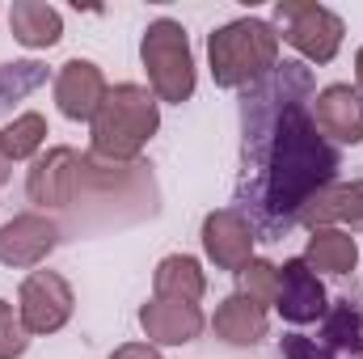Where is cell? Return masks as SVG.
Segmentation results:
<instances>
[{
    "label": "cell",
    "instance_id": "1",
    "mask_svg": "<svg viewBox=\"0 0 363 359\" xmlns=\"http://www.w3.org/2000/svg\"><path fill=\"white\" fill-rule=\"evenodd\" d=\"M338 157L334 148L317 136V123L308 118L304 106H287L271 144V174H267V207L271 211H300L317 190L334 182Z\"/></svg>",
    "mask_w": 363,
    "mask_h": 359
},
{
    "label": "cell",
    "instance_id": "2",
    "mask_svg": "<svg viewBox=\"0 0 363 359\" xmlns=\"http://www.w3.org/2000/svg\"><path fill=\"white\" fill-rule=\"evenodd\" d=\"M157 131H161L157 93L135 85V81H123V85H110L97 118L89 123V153L93 161L131 165Z\"/></svg>",
    "mask_w": 363,
    "mask_h": 359
},
{
    "label": "cell",
    "instance_id": "3",
    "mask_svg": "<svg viewBox=\"0 0 363 359\" xmlns=\"http://www.w3.org/2000/svg\"><path fill=\"white\" fill-rule=\"evenodd\" d=\"M279 26L267 17H233L207 34V64L220 89H245L279 68Z\"/></svg>",
    "mask_w": 363,
    "mask_h": 359
},
{
    "label": "cell",
    "instance_id": "4",
    "mask_svg": "<svg viewBox=\"0 0 363 359\" xmlns=\"http://www.w3.org/2000/svg\"><path fill=\"white\" fill-rule=\"evenodd\" d=\"M140 60L148 72V89L157 93V101L186 106L194 97L199 72H194V51H190V34L174 17H157L144 26L140 38Z\"/></svg>",
    "mask_w": 363,
    "mask_h": 359
},
{
    "label": "cell",
    "instance_id": "5",
    "mask_svg": "<svg viewBox=\"0 0 363 359\" xmlns=\"http://www.w3.org/2000/svg\"><path fill=\"white\" fill-rule=\"evenodd\" d=\"M274 21L283 26L279 38L291 51H300L308 64H330L342 51L347 21L334 9H325V4H313V0H279L274 4Z\"/></svg>",
    "mask_w": 363,
    "mask_h": 359
},
{
    "label": "cell",
    "instance_id": "6",
    "mask_svg": "<svg viewBox=\"0 0 363 359\" xmlns=\"http://www.w3.org/2000/svg\"><path fill=\"white\" fill-rule=\"evenodd\" d=\"M17 313L34 338L60 334L77 313V292L60 270H30L17 287Z\"/></svg>",
    "mask_w": 363,
    "mask_h": 359
},
{
    "label": "cell",
    "instance_id": "7",
    "mask_svg": "<svg viewBox=\"0 0 363 359\" xmlns=\"http://www.w3.org/2000/svg\"><path fill=\"white\" fill-rule=\"evenodd\" d=\"M81 182H85V157L68 144H55L47 153H38L26 170V194L30 203H38L43 211L47 207H72L77 194H81Z\"/></svg>",
    "mask_w": 363,
    "mask_h": 359
},
{
    "label": "cell",
    "instance_id": "8",
    "mask_svg": "<svg viewBox=\"0 0 363 359\" xmlns=\"http://www.w3.org/2000/svg\"><path fill=\"white\" fill-rule=\"evenodd\" d=\"M60 245V224L47 211H21L0 224V267L34 270Z\"/></svg>",
    "mask_w": 363,
    "mask_h": 359
},
{
    "label": "cell",
    "instance_id": "9",
    "mask_svg": "<svg viewBox=\"0 0 363 359\" xmlns=\"http://www.w3.org/2000/svg\"><path fill=\"white\" fill-rule=\"evenodd\" d=\"M199 241H203V254L216 263L220 270H241L254 263V224L237 211V207H216L203 216V228H199Z\"/></svg>",
    "mask_w": 363,
    "mask_h": 359
},
{
    "label": "cell",
    "instance_id": "10",
    "mask_svg": "<svg viewBox=\"0 0 363 359\" xmlns=\"http://www.w3.org/2000/svg\"><path fill=\"white\" fill-rule=\"evenodd\" d=\"M274 309L283 321L291 326H308V321H321L330 313V296H325V283L321 275L308 267L304 258H287L279 267V296H274Z\"/></svg>",
    "mask_w": 363,
    "mask_h": 359
},
{
    "label": "cell",
    "instance_id": "11",
    "mask_svg": "<svg viewBox=\"0 0 363 359\" xmlns=\"http://www.w3.org/2000/svg\"><path fill=\"white\" fill-rule=\"evenodd\" d=\"M55 106H60V114L64 118H72V123H93L97 118V110H101V101H106V93H110V81H106V72L93 64V60H68L60 72H55Z\"/></svg>",
    "mask_w": 363,
    "mask_h": 359
},
{
    "label": "cell",
    "instance_id": "12",
    "mask_svg": "<svg viewBox=\"0 0 363 359\" xmlns=\"http://www.w3.org/2000/svg\"><path fill=\"white\" fill-rule=\"evenodd\" d=\"M140 330L152 347H190L207 330V317H203L199 304L152 296V300L140 304Z\"/></svg>",
    "mask_w": 363,
    "mask_h": 359
},
{
    "label": "cell",
    "instance_id": "13",
    "mask_svg": "<svg viewBox=\"0 0 363 359\" xmlns=\"http://www.w3.org/2000/svg\"><path fill=\"white\" fill-rule=\"evenodd\" d=\"M296 220L313 233V228H347V233H363V178L355 182H330L325 190H317Z\"/></svg>",
    "mask_w": 363,
    "mask_h": 359
},
{
    "label": "cell",
    "instance_id": "14",
    "mask_svg": "<svg viewBox=\"0 0 363 359\" xmlns=\"http://www.w3.org/2000/svg\"><path fill=\"white\" fill-rule=\"evenodd\" d=\"M313 123L338 144H363V93L355 85H342V81L317 89Z\"/></svg>",
    "mask_w": 363,
    "mask_h": 359
},
{
    "label": "cell",
    "instance_id": "15",
    "mask_svg": "<svg viewBox=\"0 0 363 359\" xmlns=\"http://www.w3.org/2000/svg\"><path fill=\"white\" fill-rule=\"evenodd\" d=\"M211 330L216 338H224L228 347H258L267 334H271V309H262L258 300L233 292L216 304V317H211Z\"/></svg>",
    "mask_w": 363,
    "mask_h": 359
},
{
    "label": "cell",
    "instance_id": "16",
    "mask_svg": "<svg viewBox=\"0 0 363 359\" xmlns=\"http://www.w3.org/2000/svg\"><path fill=\"white\" fill-rule=\"evenodd\" d=\"M9 30L21 47L30 51H51L64 38V13L43 0H13L9 9Z\"/></svg>",
    "mask_w": 363,
    "mask_h": 359
},
{
    "label": "cell",
    "instance_id": "17",
    "mask_svg": "<svg viewBox=\"0 0 363 359\" xmlns=\"http://www.w3.org/2000/svg\"><path fill=\"white\" fill-rule=\"evenodd\" d=\"M152 296L199 304V300L207 296L203 263H199L194 254H165V258L157 263V270H152Z\"/></svg>",
    "mask_w": 363,
    "mask_h": 359
},
{
    "label": "cell",
    "instance_id": "18",
    "mask_svg": "<svg viewBox=\"0 0 363 359\" xmlns=\"http://www.w3.org/2000/svg\"><path fill=\"white\" fill-rule=\"evenodd\" d=\"M300 258L321 275H351L359 267V241L347 228H313Z\"/></svg>",
    "mask_w": 363,
    "mask_h": 359
},
{
    "label": "cell",
    "instance_id": "19",
    "mask_svg": "<svg viewBox=\"0 0 363 359\" xmlns=\"http://www.w3.org/2000/svg\"><path fill=\"white\" fill-rule=\"evenodd\" d=\"M47 136H51L47 114H38V110H21L17 118H9V123L0 127V153H4L9 161H34V157L43 153Z\"/></svg>",
    "mask_w": 363,
    "mask_h": 359
},
{
    "label": "cell",
    "instance_id": "20",
    "mask_svg": "<svg viewBox=\"0 0 363 359\" xmlns=\"http://www.w3.org/2000/svg\"><path fill=\"white\" fill-rule=\"evenodd\" d=\"M47 85V64L38 60H13V64H0V110L30 97L34 89Z\"/></svg>",
    "mask_w": 363,
    "mask_h": 359
},
{
    "label": "cell",
    "instance_id": "21",
    "mask_svg": "<svg viewBox=\"0 0 363 359\" xmlns=\"http://www.w3.org/2000/svg\"><path fill=\"white\" fill-rule=\"evenodd\" d=\"M237 279H241V287H237L241 296L258 300L262 309H271V304H274V296H279V267H274V263H267V258H254V263L241 270Z\"/></svg>",
    "mask_w": 363,
    "mask_h": 359
},
{
    "label": "cell",
    "instance_id": "22",
    "mask_svg": "<svg viewBox=\"0 0 363 359\" xmlns=\"http://www.w3.org/2000/svg\"><path fill=\"white\" fill-rule=\"evenodd\" d=\"M30 338H34V334L26 330L17 304L0 300V359H21L30 351Z\"/></svg>",
    "mask_w": 363,
    "mask_h": 359
},
{
    "label": "cell",
    "instance_id": "23",
    "mask_svg": "<svg viewBox=\"0 0 363 359\" xmlns=\"http://www.w3.org/2000/svg\"><path fill=\"white\" fill-rule=\"evenodd\" d=\"M325 338L330 347H363V317L351 309V304H338L325 313Z\"/></svg>",
    "mask_w": 363,
    "mask_h": 359
},
{
    "label": "cell",
    "instance_id": "24",
    "mask_svg": "<svg viewBox=\"0 0 363 359\" xmlns=\"http://www.w3.org/2000/svg\"><path fill=\"white\" fill-rule=\"evenodd\" d=\"M283 359H338L330 347H321L317 338L304 334H283Z\"/></svg>",
    "mask_w": 363,
    "mask_h": 359
},
{
    "label": "cell",
    "instance_id": "25",
    "mask_svg": "<svg viewBox=\"0 0 363 359\" xmlns=\"http://www.w3.org/2000/svg\"><path fill=\"white\" fill-rule=\"evenodd\" d=\"M110 359H165L161 355V347H152V343H123V347H114Z\"/></svg>",
    "mask_w": 363,
    "mask_h": 359
},
{
    "label": "cell",
    "instance_id": "26",
    "mask_svg": "<svg viewBox=\"0 0 363 359\" xmlns=\"http://www.w3.org/2000/svg\"><path fill=\"white\" fill-rule=\"evenodd\" d=\"M355 89L363 93V47L355 51Z\"/></svg>",
    "mask_w": 363,
    "mask_h": 359
},
{
    "label": "cell",
    "instance_id": "27",
    "mask_svg": "<svg viewBox=\"0 0 363 359\" xmlns=\"http://www.w3.org/2000/svg\"><path fill=\"white\" fill-rule=\"evenodd\" d=\"M13 178V161H9V157H4V153H0V186H4V182Z\"/></svg>",
    "mask_w": 363,
    "mask_h": 359
}]
</instances>
